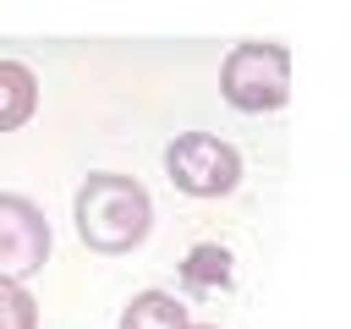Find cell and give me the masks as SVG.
I'll return each instance as SVG.
<instances>
[{
    "instance_id": "cell-1",
    "label": "cell",
    "mask_w": 351,
    "mask_h": 329,
    "mask_svg": "<svg viewBox=\"0 0 351 329\" xmlns=\"http://www.w3.org/2000/svg\"><path fill=\"white\" fill-rule=\"evenodd\" d=\"M71 219H77V236L93 247V252H132L148 241L154 230V197L137 175H121V170H93L82 186H77V203H71Z\"/></svg>"
},
{
    "instance_id": "cell-2",
    "label": "cell",
    "mask_w": 351,
    "mask_h": 329,
    "mask_svg": "<svg viewBox=\"0 0 351 329\" xmlns=\"http://www.w3.org/2000/svg\"><path fill=\"white\" fill-rule=\"evenodd\" d=\"M219 93L241 115H269L291 99V49L285 44H236L219 66Z\"/></svg>"
},
{
    "instance_id": "cell-3",
    "label": "cell",
    "mask_w": 351,
    "mask_h": 329,
    "mask_svg": "<svg viewBox=\"0 0 351 329\" xmlns=\"http://www.w3.org/2000/svg\"><path fill=\"white\" fill-rule=\"evenodd\" d=\"M165 175L186 197H230L241 186V154L214 132H181L165 148Z\"/></svg>"
},
{
    "instance_id": "cell-4",
    "label": "cell",
    "mask_w": 351,
    "mask_h": 329,
    "mask_svg": "<svg viewBox=\"0 0 351 329\" xmlns=\"http://www.w3.org/2000/svg\"><path fill=\"white\" fill-rule=\"evenodd\" d=\"M49 219L33 197L0 192V280H33L49 263Z\"/></svg>"
},
{
    "instance_id": "cell-5",
    "label": "cell",
    "mask_w": 351,
    "mask_h": 329,
    "mask_svg": "<svg viewBox=\"0 0 351 329\" xmlns=\"http://www.w3.org/2000/svg\"><path fill=\"white\" fill-rule=\"evenodd\" d=\"M38 110V77L22 60H0V132H16Z\"/></svg>"
},
{
    "instance_id": "cell-6",
    "label": "cell",
    "mask_w": 351,
    "mask_h": 329,
    "mask_svg": "<svg viewBox=\"0 0 351 329\" xmlns=\"http://www.w3.org/2000/svg\"><path fill=\"white\" fill-rule=\"evenodd\" d=\"M186 302L170 291H137L121 313V329H186Z\"/></svg>"
},
{
    "instance_id": "cell-7",
    "label": "cell",
    "mask_w": 351,
    "mask_h": 329,
    "mask_svg": "<svg viewBox=\"0 0 351 329\" xmlns=\"http://www.w3.org/2000/svg\"><path fill=\"white\" fill-rule=\"evenodd\" d=\"M181 280L192 291H230V252L219 241H197L181 263Z\"/></svg>"
},
{
    "instance_id": "cell-8",
    "label": "cell",
    "mask_w": 351,
    "mask_h": 329,
    "mask_svg": "<svg viewBox=\"0 0 351 329\" xmlns=\"http://www.w3.org/2000/svg\"><path fill=\"white\" fill-rule=\"evenodd\" d=\"M0 329H38V302L16 280H0Z\"/></svg>"
},
{
    "instance_id": "cell-9",
    "label": "cell",
    "mask_w": 351,
    "mask_h": 329,
    "mask_svg": "<svg viewBox=\"0 0 351 329\" xmlns=\"http://www.w3.org/2000/svg\"><path fill=\"white\" fill-rule=\"evenodd\" d=\"M186 329H219V324H186Z\"/></svg>"
}]
</instances>
